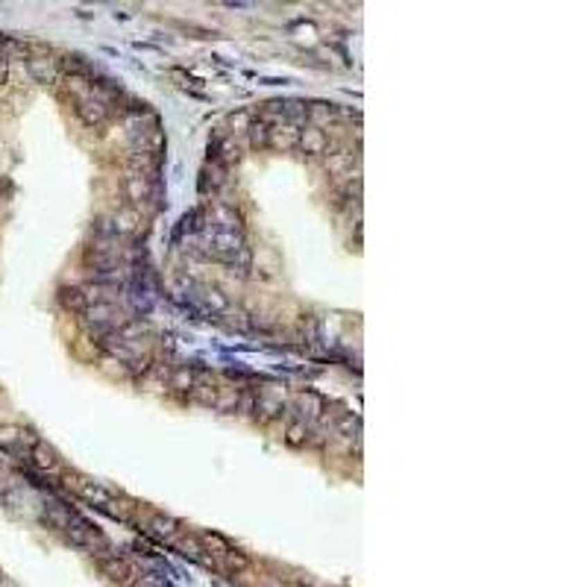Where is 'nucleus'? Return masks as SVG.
Segmentation results:
<instances>
[{
    "label": "nucleus",
    "instance_id": "obj_1",
    "mask_svg": "<svg viewBox=\"0 0 587 587\" xmlns=\"http://www.w3.org/2000/svg\"><path fill=\"white\" fill-rule=\"evenodd\" d=\"M82 317H85V326H89L91 335H97V338H106V335H112L118 329V315H115V308H112V303H100V306H89L82 311Z\"/></svg>",
    "mask_w": 587,
    "mask_h": 587
},
{
    "label": "nucleus",
    "instance_id": "obj_2",
    "mask_svg": "<svg viewBox=\"0 0 587 587\" xmlns=\"http://www.w3.org/2000/svg\"><path fill=\"white\" fill-rule=\"evenodd\" d=\"M65 538H68L73 546H82V549H100V546L106 543V541H103V534H100V529H97V526H91L89 520H82L80 514L68 523Z\"/></svg>",
    "mask_w": 587,
    "mask_h": 587
},
{
    "label": "nucleus",
    "instance_id": "obj_3",
    "mask_svg": "<svg viewBox=\"0 0 587 587\" xmlns=\"http://www.w3.org/2000/svg\"><path fill=\"white\" fill-rule=\"evenodd\" d=\"M97 567H100V572H103L109 581H115V584L132 581V567L123 558H118V555H100L97 558Z\"/></svg>",
    "mask_w": 587,
    "mask_h": 587
},
{
    "label": "nucleus",
    "instance_id": "obj_4",
    "mask_svg": "<svg viewBox=\"0 0 587 587\" xmlns=\"http://www.w3.org/2000/svg\"><path fill=\"white\" fill-rule=\"evenodd\" d=\"M299 144V123H277V127H270V139H268V147L273 150H294Z\"/></svg>",
    "mask_w": 587,
    "mask_h": 587
},
{
    "label": "nucleus",
    "instance_id": "obj_5",
    "mask_svg": "<svg viewBox=\"0 0 587 587\" xmlns=\"http://www.w3.org/2000/svg\"><path fill=\"white\" fill-rule=\"evenodd\" d=\"M77 115H80V121L85 123V127H100V123L106 121L109 109L100 103V100H94L91 94H82L77 100Z\"/></svg>",
    "mask_w": 587,
    "mask_h": 587
},
{
    "label": "nucleus",
    "instance_id": "obj_6",
    "mask_svg": "<svg viewBox=\"0 0 587 587\" xmlns=\"http://www.w3.org/2000/svg\"><path fill=\"white\" fill-rule=\"evenodd\" d=\"M297 147H303V153H308V156H320L329 150V135L317 127H299V144Z\"/></svg>",
    "mask_w": 587,
    "mask_h": 587
},
{
    "label": "nucleus",
    "instance_id": "obj_7",
    "mask_svg": "<svg viewBox=\"0 0 587 587\" xmlns=\"http://www.w3.org/2000/svg\"><path fill=\"white\" fill-rule=\"evenodd\" d=\"M147 529L153 532L156 538L173 543V541H177L179 534H182V523L173 520V517H165V514H150V517H147Z\"/></svg>",
    "mask_w": 587,
    "mask_h": 587
},
{
    "label": "nucleus",
    "instance_id": "obj_8",
    "mask_svg": "<svg viewBox=\"0 0 587 587\" xmlns=\"http://www.w3.org/2000/svg\"><path fill=\"white\" fill-rule=\"evenodd\" d=\"M123 191H127V197L132 200V206H141V203H147V200L153 197V185H150V177L132 170L130 177L123 179Z\"/></svg>",
    "mask_w": 587,
    "mask_h": 587
},
{
    "label": "nucleus",
    "instance_id": "obj_9",
    "mask_svg": "<svg viewBox=\"0 0 587 587\" xmlns=\"http://www.w3.org/2000/svg\"><path fill=\"white\" fill-rule=\"evenodd\" d=\"M80 496L85 499V502H91V505H97V508H109L112 511V505H115V493L112 491H106L103 484H94V482H80Z\"/></svg>",
    "mask_w": 587,
    "mask_h": 587
},
{
    "label": "nucleus",
    "instance_id": "obj_10",
    "mask_svg": "<svg viewBox=\"0 0 587 587\" xmlns=\"http://www.w3.org/2000/svg\"><path fill=\"white\" fill-rule=\"evenodd\" d=\"M59 299H62V306H65L68 311H80V315H82V311L89 308V303H85V294H82V288H77V285H73V288H68V285H65V288L59 291Z\"/></svg>",
    "mask_w": 587,
    "mask_h": 587
},
{
    "label": "nucleus",
    "instance_id": "obj_11",
    "mask_svg": "<svg viewBox=\"0 0 587 587\" xmlns=\"http://www.w3.org/2000/svg\"><path fill=\"white\" fill-rule=\"evenodd\" d=\"M30 73L39 82H53L56 80V65H53V59H47V56H39V59H30Z\"/></svg>",
    "mask_w": 587,
    "mask_h": 587
},
{
    "label": "nucleus",
    "instance_id": "obj_12",
    "mask_svg": "<svg viewBox=\"0 0 587 587\" xmlns=\"http://www.w3.org/2000/svg\"><path fill=\"white\" fill-rule=\"evenodd\" d=\"M332 115H335V109H332V106H326V103H311V106L306 109V118L311 121L308 127H317V130L326 127V123L332 121Z\"/></svg>",
    "mask_w": 587,
    "mask_h": 587
},
{
    "label": "nucleus",
    "instance_id": "obj_13",
    "mask_svg": "<svg viewBox=\"0 0 587 587\" xmlns=\"http://www.w3.org/2000/svg\"><path fill=\"white\" fill-rule=\"evenodd\" d=\"M197 541H200V546L209 549V552H215L218 558H227V555L232 552V546H229L227 541H223L220 534H209V532H206V534H200Z\"/></svg>",
    "mask_w": 587,
    "mask_h": 587
},
{
    "label": "nucleus",
    "instance_id": "obj_14",
    "mask_svg": "<svg viewBox=\"0 0 587 587\" xmlns=\"http://www.w3.org/2000/svg\"><path fill=\"white\" fill-rule=\"evenodd\" d=\"M33 455H35V464H39L42 470H56V467H59V455H56L47 444H35Z\"/></svg>",
    "mask_w": 587,
    "mask_h": 587
},
{
    "label": "nucleus",
    "instance_id": "obj_15",
    "mask_svg": "<svg viewBox=\"0 0 587 587\" xmlns=\"http://www.w3.org/2000/svg\"><path fill=\"white\" fill-rule=\"evenodd\" d=\"M247 135H249V147L261 150V147H268L270 127H268V123H261V121H253V123H249V130H247Z\"/></svg>",
    "mask_w": 587,
    "mask_h": 587
},
{
    "label": "nucleus",
    "instance_id": "obj_16",
    "mask_svg": "<svg viewBox=\"0 0 587 587\" xmlns=\"http://www.w3.org/2000/svg\"><path fill=\"white\" fill-rule=\"evenodd\" d=\"M189 396L200 405H215L218 403V391L211 388V385H194V388L189 391Z\"/></svg>",
    "mask_w": 587,
    "mask_h": 587
},
{
    "label": "nucleus",
    "instance_id": "obj_17",
    "mask_svg": "<svg viewBox=\"0 0 587 587\" xmlns=\"http://www.w3.org/2000/svg\"><path fill=\"white\" fill-rule=\"evenodd\" d=\"M326 168H329V173H344L347 168H353V153H329V159H326Z\"/></svg>",
    "mask_w": 587,
    "mask_h": 587
},
{
    "label": "nucleus",
    "instance_id": "obj_18",
    "mask_svg": "<svg viewBox=\"0 0 587 587\" xmlns=\"http://www.w3.org/2000/svg\"><path fill=\"white\" fill-rule=\"evenodd\" d=\"M170 385H173V388H179V391H191L194 388V373L189 367H179L170 376Z\"/></svg>",
    "mask_w": 587,
    "mask_h": 587
},
{
    "label": "nucleus",
    "instance_id": "obj_19",
    "mask_svg": "<svg viewBox=\"0 0 587 587\" xmlns=\"http://www.w3.org/2000/svg\"><path fill=\"white\" fill-rule=\"evenodd\" d=\"M249 123H253V115H249V112H238V115H232V118H229L232 132H247V130H249Z\"/></svg>",
    "mask_w": 587,
    "mask_h": 587
},
{
    "label": "nucleus",
    "instance_id": "obj_20",
    "mask_svg": "<svg viewBox=\"0 0 587 587\" xmlns=\"http://www.w3.org/2000/svg\"><path fill=\"white\" fill-rule=\"evenodd\" d=\"M223 561H227V567H229V570H235V572H241V570H247V567H249V558H247V555H241V552H235V549H232V552H229L227 558H223Z\"/></svg>",
    "mask_w": 587,
    "mask_h": 587
},
{
    "label": "nucleus",
    "instance_id": "obj_21",
    "mask_svg": "<svg viewBox=\"0 0 587 587\" xmlns=\"http://www.w3.org/2000/svg\"><path fill=\"white\" fill-rule=\"evenodd\" d=\"M291 587H306V584H291Z\"/></svg>",
    "mask_w": 587,
    "mask_h": 587
}]
</instances>
